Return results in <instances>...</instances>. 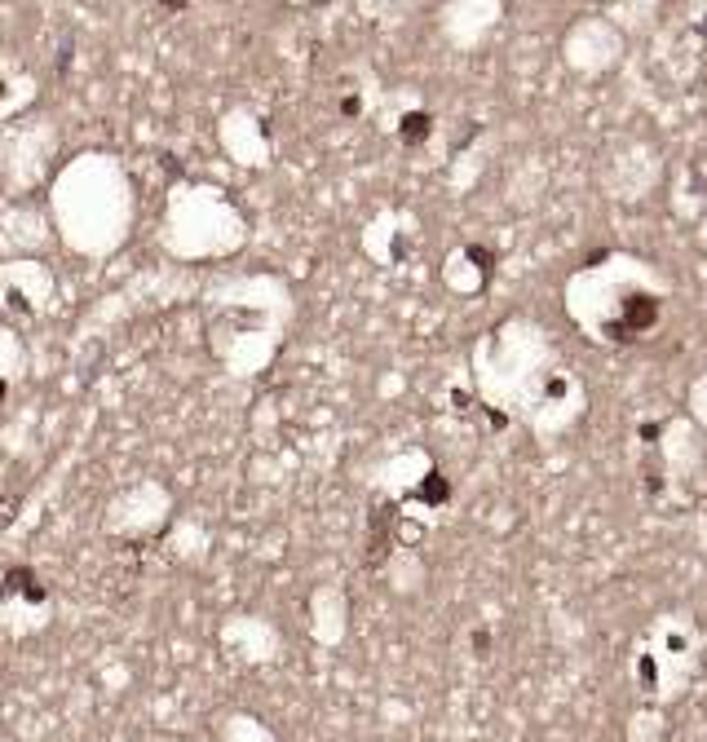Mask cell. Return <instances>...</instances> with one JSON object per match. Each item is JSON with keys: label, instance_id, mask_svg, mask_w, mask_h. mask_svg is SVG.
<instances>
[{"label": "cell", "instance_id": "6da1fadb", "mask_svg": "<svg viewBox=\"0 0 707 742\" xmlns=\"http://www.w3.org/2000/svg\"><path fill=\"white\" fill-rule=\"evenodd\" d=\"M425 137H429V115H420V111L407 115L402 119V141H411V146H416V141H425Z\"/></svg>", "mask_w": 707, "mask_h": 742}]
</instances>
